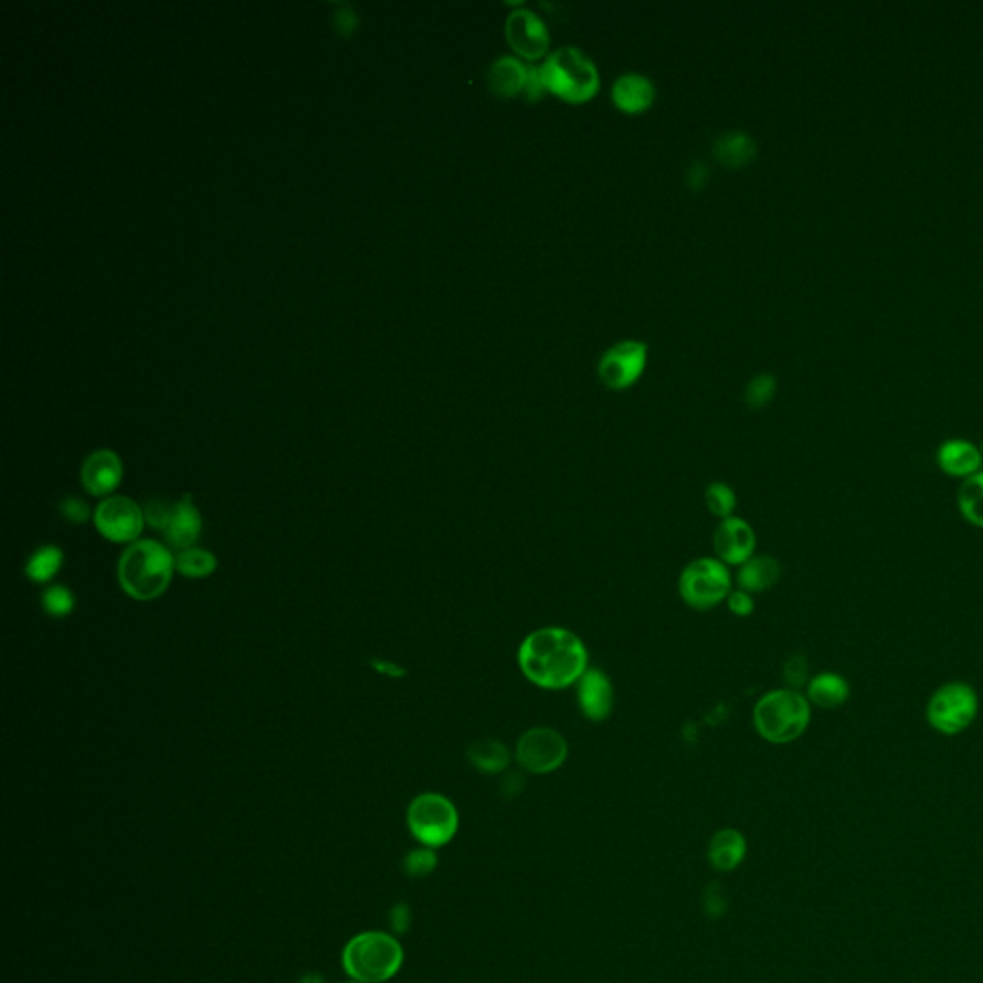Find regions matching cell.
Returning a JSON list of instances; mask_svg holds the SVG:
<instances>
[{"label": "cell", "instance_id": "9a60e30c", "mask_svg": "<svg viewBox=\"0 0 983 983\" xmlns=\"http://www.w3.org/2000/svg\"><path fill=\"white\" fill-rule=\"evenodd\" d=\"M577 704L584 719L603 722L611 717L615 707V688L610 676L602 668L588 667L577 683Z\"/></svg>", "mask_w": 983, "mask_h": 983}, {"label": "cell", "instance_id": "e0dca14e", "mask_svg": "<svg viewBox=\"0 0 983 983\" xmlns=\"http://www.w3.org/2000/svg\"><path fill=\"white\" fill-rule=\"evenodd\" d=\"M124 477V465L112 450H98L87 457L83 465V486L88 494L104 498L118 488Z\"/></svg>", "mask_w": 983, "mask_h": 983}, {"label": "cell", "instance_id": "ffe728a7", "mask_svg": "<svg viewBox=\"0 0 983 983\" xmlns=\"http://www.w3.org/2000/svg\"><path fill=\"white\" fill-rule=\"evenodd\" d=\"M782 577V566L772 556H753L743 566L738 567L736 582L738 588L749 594H763L767 590L779 584Z\"/></svg>", "mask_w": 983, "mask_h": 983}, {"label": "cell", "instance_id": "4dcf8cb0", "mask_svg": "<svg viewBox=\"0 0 983 983\" xmlns=\"http://www.w3.org/2000/svg\"><path fill=\"white\" fill-rule=\"evenodd\" d=\"M438 865V857L431 847L415 849L411 852L404 860V870L410 874L411 878H425L433 873Z\"/></svg>", "mask_w": 983, "mask_h": 983}, {"label": "cell", "instance_id": "44dd1931", "mask_svg": "<svg viewBox=\"0 0 983 983\" xmlns=\"http://www.w3.org/2000/svg\"><path fill=\"white\" fill-rule=\"evenodd\" d=\"M805 696H807L808 704L829 711V709H837L849 701L852 686L845 676L837 675V673H818L813 678H808Z\"/></svg>", "mask_w": 983, "mask_h": 983}, {"label": "cell", "instance_id": "7a4b0ae2", "mask_svg": "<svg viewBox=\"0 0 983 983\" xmlns=\"http://www.w3.org/2000/svg\"><path fill=\"white\" fill-rule=\"evenodd\" d=\"M176 569L173 553L155 540L133 542L119 559V584L139 602L156 600L168 590Z\"/></svg>", "mask_w": 983, "mask_h": 983}, {"label": "cell", "instance_id": "3957f363", "mask_svg": "<svg viewBox=\"0 0 983 983\" xmlns=\"http://www.w3.org/2000/svg\"><path fill=\"white\" fill-rule=\"evenodd\" d=\"M538 74L546 93L567 103H586L598 95L602 85L594 60L588 59L577 46H561L550 52L538 66Z\"/></svg>", "mask_w": 983, "mask_h": 983}, {"label": "cell", "instance_id": "52a82bcc", "mask_svg": "<svg viewBox=\"0 0 983 983\" xmlns=\"http://www.w3.org/2000/svg\"><path fill=\"white\" fill-rule=\"evenodd\" d=\"M732 592L730 569L717 558H697L678 577V594L696 611H709L727 602Z\"/></svg>", "mask_w": 983, "mask_h": 983}, {"label": "cell", "instance_id": "277c9868", "mask_svg": "<svg viewBox=\"0 0 983 983\" xmlns=\"http://www.w3.org/2000/svg\"><path fill=\"white\" fill-rule=\"evenodd\" d=\"M811 707L807 696L792 688H779L759 697L753 707V727L757 734L774 746H785L800 740L811 725Z\"/></svg>", "mask_w": 983, "mask_h": 983}, {"label": "cell", "instance_id": "74e56055", "mask_svg": "<svg viewBox=\"0 0 983 983\" xmlns=\"http://www.w3.org/2000/svg\"><path fill=\"white\" fill-rule=\"evenodd\" d=\"M371 665H373L377 673L392 676V678H400V676L405 675V668L400 667V665H394V663H390V660L371 659Z\"/></svg>", "mask_w": 983, "mask_h": 983}, {"label": "cell", "instance_id": "7402d4cb", "mask_svg": "<svg viewBox=\"0 0 983 983\" xmlns=\"http://www.w3.org/2000/svg\"><path fill=\"white\" fill-rule=\"evenodd\" d=\"M748 853V842L740 829L725 828L717 832L709 842V860L720 873H730L741 865Z\"/></svg>", "mask_w": 983, "mask_h": 983}, {"label": "cell", "instance_id": "d6a6232c", "mask_svg": "<svg viewBox=\"0 0 983 983\" xmlns=\"http://www.w3.org/2000/svg\"><path fill=\"white\" fill-rule=\"evenodd\" d=\"M727 605L728 611L734 613L736 616L753 615V611H755V600H753V595L749 594V592H743L740 588L730 592Z\"/></svg>", "mask_w": 983, "mask_h": 983}, {"label": "cell", "instance_id": "4316f807", "mask_svg": "<svg viewBox=\"0 0 983 983\" xmlns=\"http://www.w3.org/2000/svg\"><path fill=\"white\" fill-rule=\"evenodd\" d=\"M176 569L189 579H205L218 569V559L210 551L191 548L177 553Z\"/></svg>", "mask_w": 983, "mask_h": 983}, {"label": "cell", "instance_id": "f35d334b", "mask_svg": "<svg viewBox=\"0 0 983 983\" xmlns=\"http://www.w3.org/2000/svg\"><path fill=\"white\" fill-rule=\"evenodd\" d=\"M300 983H325V980L316 972H311V974H306V976L302 977Z\"/></svg>", "mask_w": 983, "mask_h": 983}, {"label": "cell", "instance_id": "5bb4252c", "mask_svg": "<svg viewBox=\"0 0 983 983\" xmlns=\"http://www.w3.org/2000/svg\"><path fill=\"white\" fill-rule=\"evenodd\" d=\"M757 535L741 517H728L712 535V548L725 566L741 567L755 556Z\"/></svg>", "mask_w": 983, "mask_h": 983}, {"label": "cell", "instance_id": "cb8c5ba5", "mask_svg": "<svg viewBox=\"0 0 983 983\" xmlns=\"http://www.w3.org/2000/svg\"><path fill=\"white\" fill-rule=\"evenodd\" d=\"M469 763L477 769L478 772L485 774H499L506 771L511 763V751L504 741L494 740V738H480L473 741L467 749Z\"/></svg>", "mask_w": 983, "mask_h": 983}, {"label": "cell", "instance_id": "ab89813d", "mask_svg": "<svg viewBox=\"0 0 983 983\" xmlns=\"http://www.w3.org/2000/svg\"><path fill=\"white\" fill-rule=\"evenodd\" d=\"M350 983H360V982H350Z\"/></svg>", "mask_w": 983, "mask_h": 983}, {"label": "cell", "instance_id": "836d02e7", "mask_svg": "<svg viewBox=\"0 0 983 983\" xmlns=\"http://www.w3.org/2000/svg\"><path fill=\"white\" fill-rule=\"evenodd\" d=\"M60 511H62V517H64V519L74 522V525H82V522L88 521V517H91V509H88L87 504L80 498L64 499L62 506H60Z\"/></svg>", "mask_w": 983, "mask_h": 983}, {"label": "cell", "instance_id": "4fadbf2b", "mask_svg": "<svg viewBox=\"0 0 983 983\" xmlns=\"http://www.w3.org/2000/svg\"><path fill=\"white\" fill-rule=\"evenodd\" d=\"M506 38L525 62L542 60L550 49V31L530 8H519L507 15Z\"/></svg>", "mask_w": 983, "mask_h": 983}, {"label": "cell", "instance_id": "8992f818", "mask_svg": "<svg viewBox=\"0 0 983 983\" xmlns=\"http://www.w3.org/2000/svg\"><path fill=\"white\" fill-rule=\"evenodd\" d=\"M980 712V697L969 683L951 680L941 684L926 705L928 725L943 736L966 732Z\"/></svg>", "mask_w": 983, "mask_h": 983}, {"label": "cell", "instance_id": "484cf974", "mask_svg": "<svg viewBox=\"0 0 983 983\" xmlns=\"http://www.w3.org/2000/svg\"><path fill=\"white\" fill-rule=\"evenodd\" d=\"M62 563H64V553L60 548L43 546L31 556L28 566H25V573L33 582L44 584V582L54 579V574L62 569Z\"/></svg>", "mask_w": 983, "mask_h": 983}, {"label": "cell", "instance_id": "6da1fadb", "mask_svg": "<svg viewBox=\"0 0 983 983\" xmlns=\"http://www.w3.org/2000/svg\"><path fill=\"white\" fill-rule=\"evenodd\" d=\"M517 663L532 686L559 691L577 686L590 667V657L579 634L561 626H543L525 636Z\"/></svg>", "mask_w": 983, "mask_h": 983}, {"label": "cell", "instance_id": "ba28073f", "mask_svg": "<svg viewBox=\"0 0 983 983\" xmlns=\"http://www.w3.org/2000/svg\"><path fill=\"white\" fill-rule=\"evenodd\" d=\"M408 826L419 844L436 849L454 839L459 815L448 797L441 793H421L408 808Z\"/></svg>", "mask_w": 983, "mask_h": 983}, {"label": "cell", "instance_id": "ac0fdd59", "mask_svg": "<svg viewBox=\"0 0 983 983\" xmlns=\"http://www.w3.org/2000/svg\"><path fill=\"white\" fill-rule=\"evenodd\" d=\"M936 462L947 477L969 478L982 471L983 454L976 444L962 438L945 441L938 448Z\"/></svg>", "mask_w": 983, "mask_h": 983}, {"label": "cell", "instance_id": "f546056e", "mask_svg": "<svg viewBox=\"0 0 983 983\" xmlns=\"http://www.w3.org/2000/svg\"><path fill=\"white\" fill-rule=\"evenodd\" d=\"M74 595L66 586H52L43 594V607L54 619H64L74 611Z\"/></svg>", "mask_w": 983, "mask_h": 983}, {"label": "cell", "instance_id": "e575fe53", "mask_svg": "<svg viewBox=\"0 0 983 983\" xmlns=\"http://www.w3.org/2000/svg\"><path fill=\"white\" fill-rule=\"evenodd\" d=\"M705 910L712 918H719L727 910V896L722 894L720 886L712 884L711 888L707 889V894H705Z\"/></svg>", "mask_w": 983, "mask_h": 983}, {"label": "cell", "instance_id": "5b68a950", "mask_svg": "<svg viewBox=\"0 0 983 983\" xmlns=\"http://www.w3.org/2000/svg\"><path fill=\"white\" fill-rule=\"evenodd\" d=\"M404 962V949L397 938L384 932L356 936L342 953L345 970L353 982L382 983L397 976Z\"/></svg>", "mask_w": 983, "mask_h": 983}, {"label": "cell", "instance_id": "603a6c76", "mask_svg": "<svg viewBox=\"0 0 983 983\" xmlns=\"http://www.w3.org/2000/svg\"><path fill=\"white\" fill-rule=\"evenodd\" d=\"M712 152L722 166L740 169L755 160L757 145L748 133L728 131L722 133L719 139L715 140Z\"/></svg>", "mask_w": 983, "mask_h": 983}, {"label": "cell", "instance_id": "8fae6325", "mask_svg": "<svg viewBox=\"0 0 983 983\" xmlns=\"http://www.w3.org/2000/svg\"><path fill=\"white\" fill-rule=\"evenodd\" d=\"M647 363V346L640 340H623L603 352L598 363L600 381L611 390L631 389Z\"/></svg>", "mask_w": 983, "mask_h": 983}, {"label": "cell", "instance_id": "30bf717a", "mask_svg": "<svg viewBox=\"0 0 983 983\" xmlns=\"http://www.w3.org/2000/svg\"><path fill=\"white\" fill-rule=\"evenodd\" d=\"M488 85L499 96H525L527 101L542 98L546 88L540 82L538 66L519 56H501L488 67Z\"/></svg>", "mask_w": 983, "mask_h": 983}, {"label": "cell", "instance_id": "d590c367", "mask_svg": "<svg viewBox=\"0 0 983 983\" xmlns=\"http://www.w3.org/2000/svg\"><path fill=\"white\" fill-rule=\"evenodd\" d=\"M390 924L394 928V932L404 933L411 924V910L408 905H397L390 910Z\"/></svg>", "mask_w": 983, "mask_h": 983}, {"label": "cell", "instance_id": "9c48e42d", "mask_svg": "<svg viewBox=\"0 0 983 983\" xmlns=\"http://www.w3.org/2000/svg\"><path fill=\"white\" fill-rule=\"evenodd\" d=\"M569 743L556 728L535 727L522 732L515 746V759L522 771L550 774L566 764Z\"/></svg>", "mask_w": 983, "mask_h": 983}, {"label": "cell", "instance_id": "83f0119b", "mask_svg": "<svg viewBox=\"0 0 983 983\" xmlns=\"http://www.w3.org/2000/svg\"><path fill=\"white\" fill-rule=\"evenodd\" d=\"M705 506L709 509L712 517H717L720 521H725L728 517H734L738 498L732 486L727 483H711L705 488Z\"/></svg>", "mask_w": 983, "mask_h": 983}, {"label": "cell", "instance_id": "8d00e7d4", "mask_svg": "<svg viewBox=\"0 0 983 983\" xmlns=\"http://www.w3.org/2000/svg\"><path fill=\"white\" fill-rule=\"evenodd\" d=\"M707 179H709V169H707V166H705L704 162L691 163L688 173H686V181H688L691 189H701V187L707 183Z\"/></svg>", "mask_w": 983, "mask_h": 983}, {"label": "cell", "instance_id": "d6986e66", "mask_svg": "<svg viewBox=\"0 0 983 983\" xmlns=\"http://www.w3.org/2000/svg\"><path fill=\"white\" fill-rule=\"evenodd\" d=\"M611 98L616 108L626 114H642L655 101V85L644 74H623L616 77L611 88Z\"/></svg>", "mask_w": 983, "mask_h": 983}, {"label": "cell", "instance_id": "f1b7e54d", "mask_svg": "<svg viewBox=\"0 0 983 983\" xmlns=\"http://www.w3.org/2000/svg\"><path fill=\"white\" fill-rule=\"evenodd\" d=\"M774 394H776V379L771 373H761L748 382L743 400L751 410H761L764 405L771 404Z\"/></svg>", "mask_w": 983, "mask_h": 983}, {"label": "cell", "instance_id": "7c38bea8", "mask_svg": "<svg viewBox=\"0 0 983 983\" xmlns=\"http://www.w3.org/2000/svg\"><path fill=\"white\" fill-rule=\"evenodd\" d=\"M95 525L110 542H135L145 527V511L133 499L116 496L96 507Z\"/></svg>", "mask_w": 983, "mask_h": 983}, {"label": "cell", "instance_id": "2e32d148", "mask_svg": "<svg viewBox=\"0 0 983 983\" xmlns=\"http://www.w3.org/2000/svg\"><path fill=\"white\" fill-rule=\"evenodd\" d=\"M160 532H163L169 546L177 553L194 548V543L199 542L200 532H202V517H200V511L194 506L191 496H184L177 504H171L168 519Z\"/></svg>", "mask_w": 983, "mask_h": 983}, {"label": "cell", "instance_id": "d4e9b609", "mask_svg": "<svg viewBox=\"0 0 983 983\" xmlns=\"http://www.w3.org/2000/svg\"><path fill=\"white\" fill-rule=\"evenodd\" d=\"M956 504L964 521L983 529V469L962 480L956 492Z\"/></svg>", "mask_w": 983, "mask_h": 983}, {"label": "cell", "instance_id": "1f68e13d", "mask_svg": "<svg viewBox=\"0 0 983 983\" xmlns=\"http://www.w3.org/2000/svg\"><path fill=\"white\" fill-rule=\"evenodd\" d=\"M808 673V663L807 657L805 655L795 654L790 657V659L785 660L784 670H782V676H784L785 688H792V690H800L801 686H805L808 683L807 680Z\"/></svg>", "mask_w": 983, "mask_h": 983}]
</instances>
